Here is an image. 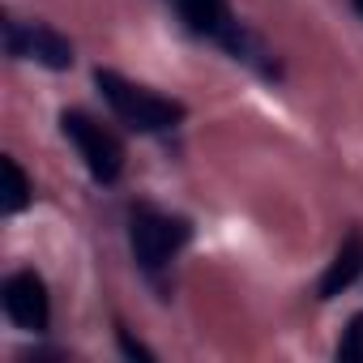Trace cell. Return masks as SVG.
<instances>
[{"label":"cell","instance_id":"8fae6325","mask_svg":"<svg viewBox=\"0 0 363 363\" xmlns=\"http://www.w3.org/2000/svg\"><path fill=\"white\" fill-rule=\"evenodd\" d=\"M354 5H359V13H363V0H354Z\"/></svg>","mask_w":363,"mask_h":363},{"label":"cell","instance_id":"52a82bcc","mask_svg":"<svg viewBox=\"0 0 363 363\" xmlns=\"http://www.w3.org/2000/svg\"><path fill=\"white\" fill-rule=\"evenodd\" d=\"M359 274H363V231H350V235L342 240V248L333 252V261H329L325 278H320V299L342 295Z\"/></svg>","mask_w":363,"mask_h":363},{"label":"cell","instance_id":"9c48e42d","mask_svg":"<svg viewBox=\"0 0 363 363\" xmlns=\"http://www.w3.org/2000/svg\"><path fill=\"white\" fill-rule=\"evenodd\" d=\"M337 359L363 363V312L350 316V325H346V333H342V342H337Z\"/></svg>","mask_w":363,"mask_h":363},{"label":"cell","instance_id":"8992f818","mask_svg":"<svg viewBox=\"0 0 363 363\" xmlns=\"http://www.w3.org/2000/svg\"><path fill=\"white\" fill-rule=\"evenodd\" d=\"M175 13L193 35L201 39H214L223 48H231V39L240 35V22L231 18L227 0H175Z\"/></svg>","mask_w":363,"mask_h":363},{"label":"cell","instance_id":"30bf717a","mask_svg":"<svg viewBox=\"0 0 363 363\" xmlns=\"http://www.w3.org/2000/svg\"><path fill=\"white\" fill-rule=\"evenodd\" d=\"M120 346H124V354H128V359H145V363H150V359H154V354H150V350H145V346H141V342H133V337H128V333H124V329H120Z\"/></svg>","mask_w":363,"mask_h":363},{"label":"cell","instance_id":"3957f363","mask_svg":"<svg viewBox=\"0 0 363 363\" xmlns=\"http://www.w3.org/2000/svg\"><path fill=\"white\" fill-rule=\"evenodd\" d=\"M60 128H65V137L73 141V150L82 154L86 171L99 179V184H116L120 171H124V145L116 141V133H107L86 111H65L60 116Z\"/></svg>","mask_w":363,"mask_h":363},{"label":"cell","instance_id":"5b68a950","mask_svg":"<svg viewBox=\"0 0 363 363\" xmlns=\"http://www.w3.org/2000/svg\"><path fill=\"white\" fill-rule=\"evenodd\" d=\"M5 48H9V56L35 60L43 69H56V73L73 65V43L65 35H56L52 26H43V22H18V18H9L5 22Z\"/></svg>","mask_w":363,"mask_h":363},{"label":"cell","instance_id":"6da1fadb","mask_svg":"<svg viewBox=\"0 0 363 363\" xmlns=\"http://www.w3.org/2000/svg\"><path fill=\"white\" fill-rule=\"evenodd\" d=\"M94 86L103 94V103L111 107V116L137 133H167L175 128L179 120H184V107H179L175 99H162L145 86H133L128 77L111 73V69H99L94 73Z\"/></svg>","mask_w":363,"mask_h":363},{"label":"cell","instance_id":"ba28073f","mask_svg":"<svg viewBox=\"0 0 363 363\" xmlns=\"http://www.w3.org/2000/svg\"><path fill=\"white\" fill-rule=\"evenodd\" d=\"M0 210L5 214H18V210H26L30 206V179H26V171L18 167V158H0Z\"/></svg>","mask_w":363,"mask_h":363},{"label":"cell","instance_id":"7a4b0ae2","mask_svg":"<svg viewBox=\"0 0 363 363\" xmlns=\"http://www.w3.org/2000/svg\"><path fill=\"white\" fill-rule=\"evenodd\" d=\"M193 227L184 218H175V214H158V210H137L133 223H128V248L137 257V265L145 274H158L179 248L189 244Z\"/></svg>","mask_w":363,"mask_h":363},{"label":"cell","instance_id":"277c9868","mask_svg":"<svg viewBox=\"0 0 363 363\" xmlns=\"http://www.w3.org/2000/svg\"><path fill=\"white\" fill-rule=\"evenodd\" d=\"M0 308H5V316L22 333H43L48 320H52V299H48V286L35 269H18V274L5 278V286H0Z\"/></svg>","mask_w":363,"mask_h":363}]
</instances>
